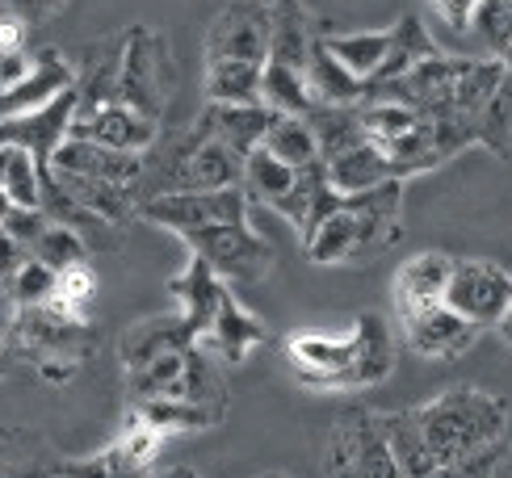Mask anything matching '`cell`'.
Returning a JSON list of instances; mask_svg holds the SVG:
<instances>
[{
  "mask_svg": "<svg viewBox=\"0 0 512 478\" xmlns=\"http://www.w3.org/2000/svg\"><path fill=\"white\" fill-rule=\"evenodd\" d=\"M261 147H269L273 156L282 160V164H290L294 172H303V168L324 160L319 139H315V126L307 118H290V114H277V122L269 126V135H265Z\"/></svg>",
  "mask_w": 512,
  "mask_h": 478,
  "instance_id": "obj_34",
  "label": "cell"
},
{
  "mask_svg": "<svg viewBox=\"0 0 512 478\" xmlns=\"http://www.w3.org/2000/svg\"><path fill=\"white\" fill-rule=\"evenodd\" d=\"M487 478H512V449L500 453V462L492 466V474H487Z\"/></svg>",
  "mask_w": 512,
  "mask_h": 478,
  "instance_id": "obj_48",
  "label": "cell"
},
{
  "mask_svg": "<svg viewBox=\"0 0 512 478\" xmlns=\"http://www.w3.org/2000/svg\"><path fill=\"white\" fill-rule=\"evenodd\" d=\"M303 248L315 265H357V214L349 198H340V206L303 239Z\"/></svg>",
  "mask_w": 512,
  "mask_h": 478,
  "instance_id": "obj_26",
  "label": "cell"
},
{
  "mask_svg": "<svg viewBox=\"0 0 512 478\" xmlns=\"http://www.w3.org/2000/svg\"><path fill=\"white\" fill-rule=\"evenodd\" d=\"M30 256L42 260V265L55 269V273H68L76 265H89V248H84L80 231L68 227V223H55V219L47 223V231L38 235V244L30 248Z\"/></svg>",
  "mask_w": 512,
  "mask_h": 478,
  "instance_id": "obj_37",
  "label": "cell"
},
{
  "mask_svg": "<svg viewBox=\"0 0 512 478\" xmlns=\"http://www.w3.org/2000/svg\"><path fill=\"white\" fill-rule=\"evenodd\" d=\"M454 260L445 252H420L412 260H403L395 273V302L399 311L429 307V302H445V286H450Z\"/></svg>",
  "mask_w": 512,
  "mask_h": 478,
  "instance_id": "obj_21",
  "label": "cell"
},
{
  "mask_svg": "<svg viewBox=\"0 0 512 478\" xmlns=\"http://www.w3.org/2000/svg\"><path fill=\"white\" fill-rule=\"evenodd\" d=\"M328 478H403L382 411H349L328 437Z\"/></svg>",
  "mask_w": 512,
  "mask_h": 478,
  "instance_id": "obj_3",
  "label": "cell"
},
{
  "mask_svg": "<svg viewBox=\"0 0 512 478\" xmlns=\"http://www.w3.org/2000/svg\"><path fill=\"white\" fill-rule=\"evenodd\" d=\"M173 298H177L181 315L189 319V328H194V336L202 340L206 328L215 323L219 307L231 298V286H227V281H223L215 269L206 265L202 256H189V265L173 277Z\"/></svg>",
  "mask_w": 512,
  "mask_h": 478,
  "instance_id": "obj_16",
  "label": "cell"
},
{
  "mask_svg": "<svg viewBox=\"0 0 512 478\" xmlns=\"http://www.w3.org/2000/svg\"><path fill=\"white\" fill-rule=\"evenodd\" d=\"M9 340L17 349H30V365L47 357L84 361L93 344V328H89V319H72L59 307H30V311L9 315Z\"/></svg>",
  "mask_w": 512,
  "mask_h": 478,
  "instance_id": "obj_7",
  "label": "cell"
},
{
  "mask_svg": "<svg viewBox=\"0 0 512 478\" xmlns=\"http://www.w3.org/2000/svg\"><path fill=\"white\" fill-rule=\"evenodd\" d=\"M76 369L80 361H63V357H47V361H34V374L42 382H51V386H63V382H72L76 378Z\"/></svg>",
  "mask_w": 512,
  "mask_h": 478,
  "instance_id": "obj_47",
  "label": "cell"
},
{
  "mask_svg": "<svg viewBox=\"0 0 512 478\" xmlns=\"http://www.w3.org/2000/svg\"><path fill=\"white\" fill-rule=\"evenodd\" d=\"M63 462L47 437L26 428H0V478H55Z\"/></svg>",
  "mask_w": 512,
  "mask_h": 478,
  "instance_id": "obj_23",
  "label": "cell"
},
{
  "mask_svg": "<svg viewBox=\"0 0 512 478\" xmlns=\"http://www.w3.org/2000/svg\"><path fill=\"white\" fill-rule=\"evenodd\" d=\"M168 189L164 193H181V189H236L244 185V156H236L223 143L194 139L185 135L177 143V156L168 164Z\"/></svg>",
  "mask_w": 512,
  "mask_h": 478,
  "instance_id": "obj_11",
  "label": "cell"
},
{
  "mask_svg": "<svg viewBox=\"0 0 512 478\" xmlns=\"http://www.w3.org/2000/svg\"><path fill=\"white\" fill-rule=\"evenodd\" d=\"M399 332L416 357H429V361H454L462 353H471L479 340L475 323L462 319L454 307H445V302L399 311Z\"/></svg>",
  "mask_w": 512,
  "mask_h": 478,
  "instance_id": "obj_9",
  "label": "cell"
},
{
  "mask_svg": "<svg viewBox=\"0 0 512 478\" xmlns=\"http://www.w3.org/2000/svg\"><path fill=\"white\" fill-rule=\"evenodd\" d=\"M261 105L273 114H290V118H311L319 110V101H315L311 84H307V72L282 68V63H265Z\"/></svg>",
  "mask_w": 512,
  "mask_h": 478,
  "instance_id": "obj_30",
  "label": "cell"
},
{
  "mask_svg": "<svg viewBox=\"0 0 512 478\" xmlns=\"http://www.w3.org/2000/svg\"><path fill=\"white\" fill-rule=\"evenodd\" d=\"M160 118H147L139 110L122 101H110V105H97L89 114H76L72 139H89V143H101V147H114V151H131V156H147L156 143H160Z\"/></svg>",
  "mask_w": 512,
  "mask_h": 478,
  "instance_id": "obj_12",
  "label": "cell"
},
{
  "mask_svg": "<svg viewBox=\"0 0 512 478\" xmlns=\"http://www.w3.org/2000/svg\"><path fill=\"white\" fill-rule=\"evenodd\" d=\"M424 478H462V462L458 466H437L433 474H424Z\"/></svg>",
  "mask_w": 512,
  "mask_h": 478,
  "instance_id": "obj_51",
  "label": "cell"
},
{
  "mask_svg": "<svg viewBox=\"0 0 512 478\" xmlns=\"http://www.w3.org/2000/svg\"><path fill=\"white\" fill-rule=\"evenodd\" d=\"M131 416L143 420L147 428H156L160 437H181V432H206L223 424V411H210L185 399H147V403H131Z\"/></svg>",
  "mask_w": 512,
  "mask_h": 478,
  "instance_id": "obj_27",
  "label": "cell"
},
{
  "mask_svg": "<svg viewBox=\"0 0 512 478\" xmlns=\"http://www.w3.org/2000/svg\"><path fill=\"white\" fill-rule=\"evenodd\" d=\"M189 256H202L227 286H256L273 269V248L252 231V223H223L185 235Z\"/></svg>",
  "mask_w": 512,
  "mask_h": 478,
  "instance_id": "obj_4",
  "label": "cell"
},
{
  "mask_svg": "<svg viewBox=\"0 0 512 478\" xmlns=\"http://www.w3.org/2000/svg\"><path fill=\"white\" fill-rule=\"evenodd\" d=\"M429 5H433V13H437L450 30L466 34V30H471V17H475V5H479V0H429Z\"/></svg>",
  "mask_w": 512,
  "mask_h": 478,
  "instance_id": "obj_46",
  "label": "cell"
},
{
  "mask_svg": "<svg viewBox=\"0 0 512 478\" xmlns=\"http://www.w3.org/2000/svg\"><path fill=\"white\" fill-rule=\"evenodd\" d=\"M42 185H47V168L38 164V156L30 147H13L9 177H5V193L13 198V206L17 210H42Z\"/></svg>",
  "mask_w": 512,
  "mask_h": 478,
  "instance_id": "obj_38",
  "label": "cell"
},
{
  "mask_svg": "<svg viewBox=\"0 0 512 478\" xmlns=\"http://www.w3.org/2000/svg\"><path fill=\"white\" fill-rule=\"evenodd\" d=\"M265 478H286V474H265Z\"/></svg>",
  "mask_w": 512,
  "mask_h": 478,
  "instance_id": "obj_55",
  "label": "cell"
},
{
  "mask_svg": "<svg viewBox=\"0 0 512 478\" xmlns=\"http://www.w3.org/2000/svg\"><path fill=\"white\" fill-rule=\"evenodd\" d=\"M357 118H361V135H366V143L387 151V156H391L395 143H403L424 122L416 110H408V105H399V101H361Z\"/></svg>",
  "mask_w": 512,
  "mask_h": 478,
  "instance_id": "obj_31",
  "label": "cell"
},
{
  "mask_svg": "<svg viewBox=\"0 0 512 478\" xmlns=\"http://www.w3.org/2000/svg\"><path fill=\"white\" fill-rule=\"evenodd\" d=\"M500 63H504V72H508V76H512V47H508V51H504V55H500Z\"/></svg>",
  "mask_w": 512,
  "mask_h": 478,
  "instance_id": "obj_54",
  "label": "cell"
},
{
  "mask_svg": "<svg viewBox=\"0 0 512 478\" xmlns=\"http://www.w3.org/2000/svg\"><path fill=\"white\" fill-rule=\"evenodd\" d=\"M269 9H273V51H269V63L307 72V63L315 55V42H319V26H315L311 9L303 5V0H269Z\"/></svg>",
  "mask_w": 512,
  "mask_h": 478,
  "instance_id": "obj_18",
  "label": "cell"
},
{
  "mask_svg": "<svg viewBox=\"0 0 512 478\" xmlns=\"http://www.w3.org/2000/svg\"><path fill=\"white\" fill-rule=\"evenodd\" d=\"M479 143L487 151H496V156H512V76L508 72L479 118Z\"/></svg>",
  "mask_w": 512,
  "mask_h": 478,
  "instance_id": "obj_40",
  "label": "cell"
},
{
  "mask_svg": "<svg viewBox=\"0 0 512 478\" xmlns=\"http://www.w3.org/2000/svg\"><path fill=\"white\" fill-rule=\"evenodd\" d=\"M55 290H59V273L30 256L26 269H21V273L9 281L5 294H9V302H13V311H30V307H51Z\"/></svg>",
  "mask_w": 512,
  "mask_h": 478,
  "instance_id": "obj_39",
  "label": "cell"
},
{
  "mask_svg": "<svg viewBox=\"0 0 512 478\" xmlns=\"http://www.w3.org/2000/svg\"><path fill=\"white\" fill-rule=\"evenodd\" d=\"M294 181H298V172L277 160L269 147H256L252 156L244 160V193H248V202H261V206L273 210L294 189Z\"/></svg>",
  "mask_w": 512,
  "mask_h": 478,
  "instance_id": "obj_35",
  "label": "cell"
},
{
  "mask_svg": "<svg viewBox=\"0 0 512 478\" xmlns=\"http://www.w3.org/2000/svg\"><path fill=\"white\" fill-rule=\"evenodd\" d=\"M194 344H198V336L181 311L177 315H147L122 332L118 361L126 374H131V369H143L147 361H156L164 353H185V349H194Z\"/></svg>",
  "mask_w": 512,
  "mask_h": 478,
  "instance_id": "obj_15",
  "label": "cell"
},
{
  "mask_svg": "<svg viewBox=\"0 0 512 478\" xmlns=\"http://www.w3.org/2000/svg\"><path fill=\"white\" fill-rule=\"evenodd\" d=\"M307 84L319 105H361L366 101V84L353 72H345L340 63L328 55L324 42H315V55L307 63Z\"/></svg>",
  "mask_w": 512,
  "mask_h": 478,
  "instance_id": "obj_32",
  "label": "cell"
},
{
  "mask_svg": "<svg viewBox=\"0 0 512 478\" xmlns=\"http://www.w3.org/2000/svg\"><path fill=\"white\" fill-rule=\"evenodd\" d=\"M17 206H13V198H9V193L5 189H0V227H5L9 223V214H13Z\"/></svg>",
  "mask_w": 512,
  "mask_h": 478,
  "instance_id": "obj_50",
  "label": "cell"
},
{
  "mask_svg": "<svg viewBox=\"0 0 512 478\" xmlns=\"http://www.w3.org/2000/svg\"><path fill=\"white\" fill-rule=\"evenodd\" d=\"M261 63H236V59H215L206 63L202 93L215 105H261Z\"/></svg>",
  "mask_w": 512,
  "mask_h": 478,
  "instance_id": "obj_28",
  "label": "cell"
},
{
  "mask_svg": "<svg viewBox=\"0 0 512 478\" xmlns=\"http://www.w3.org/2000/svg\"><path fill=\"white\" fill-rule=\"evenodd\" d=\"M26 260H30V248L17 244V239L0 227V290H9V281L26 269Z\"/></svg>",
  "mask_w": 512,
  "mask_h": 478,
  "instance_id": "obj_44",
  "label": "cell"
},
{
  "mask_svg": "<svg viewBox=\"0 0 512 478\" xmlns=\"http://www.w3.org/2000/svg\"><path fill=\"white\" fill-rule=\"evenodd\" d=\"M248 193L236 189H181V193H156L139 206L147 223L164 231H177L181 239L202 227H223V223H244L248 219Z\"/></svg>",
  "mask_w": 512,
  "mask_h": 478,
  "instance_id": "obj_5",
  "label": "cell"
},
{
  "mask_svg": "<svg viewBox=\"0 0 512 478\" xmlns=\"http://www.w3.org/2000/svg\"><path fill=\"white\" fill-rule=\"evenodd\" d=\"M286 365L298 382L319 390H357L353 382V336H328V332H298L282 344Z\"/></svg>",
  "mask_w": 512,
  "mask_h": 478,
  "instance_id": "obj_10",
  "label": "cell"
},
{
  "mask_svg": "<svg viewBox=\"0 0 512 478\" xmlns=\"http://www.w3.org/2000/svg\"><path fill=\"white\" fill-rule=\"evenodd\" d=\"M9 156L13 147H0V189H5V177H9Z\"/></svg>",
  "mask_w": 512,
  "mask_h": 478,
  "instance_id": "obj_53",
  "label": "cell"
},
{
  "mask_svg": "<svg viewBox=\"0 0 512 478\" xmlns=\"http://www.w3.org/2000/svg\"><path fill=\"white\" fill-rule=\"evenodd\" d=\"M319 42L328 47V55L340 63L345 72H353L361 84L378 80L382 63L391 55V30H370V34H319Z\"/></svg>",
  "mask_w": 512,
  "mask_h": 478,
  "instance_id": "obj_24",
  "label": "cell"
},
{
  "mask_svg": "<svg viewBox=\"0 0 512 478\" xmlns=\"http://www.w3.org/2000/svg\"><path fill=\"white\" fill-rule=\"evenodd\" d=\"M51 181L68 193V198L89 214L93 223H131L139 214V202H135V189L126 185H110V181H89V177H59L51 172Z\"/></svg>",
  "mask_w": 512,
  "mask_h": 478,
  "instance_id": "obj_22",
  "label": "cell"
},
{
  "mask_svg": "<svg viewBox=\"0 0 512 478\" xmlns=\"http://www.w3.org/2000/svg\"><path fill=\"white\" fill-rule=\"evenodd\" d=\"M382 428H387V441H391V453H395L403 478H424L437 470L433 445L424 437L416 407L412 411H382Z\"/></svg>",
  "mask_w": 512,
  "mask_h": 478,
  "instance_id": "obj_25",
  "label": "cell"
},
{
  "mask_svg": "<svg viewBox=\"0 0 512 478\" xmlns=\"http://www.w3.org/2000/svg\"><path fill=\"white\" fill-rule=\"evenodd\" d=\"M202 349H210L219 361H227V365H240V361H248V353L256 349V344H265V328L256 323V315L248 311V307H240L236 302V294H231L223 307H219V315H215V323L206 328V336L198 340Z\"/></svg>",
  "mask_w": 512,
  "mask_h": 478,
  "instance_id": "obj_20",
  "label": "cell"
},
{
  "mask_svg": "<svg viewBox=\"0 0 512 478\" xmlns=\"http://www.w3.org/2000/svg\"><path fill=\"white\" fill-rule=\"evenodd\" d=\"M433 55H437V42L429 38V30H424V21L416 13L399 17L391 26V55H387V63H382L374 84H391L399 76H408L412 68H420V63L433 59Z\"/></svg>",
  "mask_w": 512,
  "mask_h": 478,
  "instance_id": "obj_29",
  "label": "cell"
},
{
  "mask_svg": "<svg viewBox=\"0 0 512 478\" xmlns=\"http://www.w3.org/2000/svg\"><path fill=\"white\" fill-rule=\"evenodd\" d=\"M416 416L433 445L437 466H458L487 449H500L508 428V403L479 386H454L433 403L416 407Z\"/></svg>",
  "mask_w": 512,
  "mask_h": 478,
  "instance_id": "obj_1",
  "label": "cell"
},
{
  "mask_svg": "<svg viewBox=\"0 0 512 478\" xmlns=\"http://www.w3.org/2000/svg\"><path fill=\"white\" fill-rule=\"evenodd\" d=\"M349 336H353V382L357 386L387 382L391 369H395V340H391L387 319L374 315V311L357 315Z\"/></svg>",
  "mask_w": 512,
  "mask_h": 478,
  "instance_id": "obj_19",
  "label": "cell"
},
{
  "mask_svg": "<svg viewBox=\"0 0 512 478\" xmlns=\"http://www.w3.org/2000/svg\"><path fill=\"white\" fill-rule=\"evenodd\" d=\"M47 223H51V214H47V210H13V214H9V223H5V231L17 239V244L34 248V244H38V235L47 231Z\"/></svg>",
  "mask_w": 512,
  "mask_h": 478,
  "instance_id": "obj_43",
  "label": "cell"
},
{
  "mask_svg": "<svg viewBox=\"0 0 512 478\" xmlns=\"http://www.w3.org/2000/svg\"><path fill=\"white\" fill-rule=\"evenodd\" d=\"M185 353H164L156 361H147L143 369L126 374V395L131 403H147V399H181V374H185Z\"/></svg>",
  "mask_w": 512,
  "mask_h": 478,
  "instance_id": "obj_36",
  "label": "cell"
},
{
  "mask_svg": "<svg viewBox=\"0 0 512 478\" xmlns=\"http://www.w3.org/2000/svg\"><path fill=\"white\" fill-rule=\"evenodd\" d=\"M508 5H512V0H508Z\"/></svg>",
  "mask_w": 512,
  "mask_h": 478,
  "instance_id": "obj_56",
  "label": "cell"
},
{
  "mask_svg": "<svg viewBox=\"0 0 512 478\" xmlns=\"http://www.w3.org/2000/svg\"><path fill=\"white\" fill-rule=\"evenodd\" d=\"M445 307H454L475 328H496L512 307V277L492 260H454Z\"/></svg>",
  "mask_w": 512,
  "mask_h": 478,
  "instance_id": "obj_8",
  "label": "cell"
},
{
  "mask_svg": "<svg viewBox=\"0 0 512 478\" xmlns=\"http://www.w3.org/2000/svg\"><path fill=\"white\" fill-rule=\"evenodd\" d=\"M273 122H277V114L265 110V105H215V101H206V110H202V118L194 122L189 135L223 143V147L236 151V156L248 160L252 151L265 143Z\"/></svg>",
  "mask_w": 512,
  "mask_h": 478,
  "instance_id": "obj_14",
  "label": "cell"
},
{
  "mask_svg": "<svg viewBox=\"0 0 512 478\" xmlns=\"http://www.w3.org/2000/svg\"><path fill=\"white\" fill-rule=\"evenodd\" d=\"M147 478H198V474L189 470V466H173V470H152Z\"/></svg>",
  "mask_w": 512,
  "mask_h": 478,
  "instance_id": "obj_49",
  "label": "cell"
},
{
  "mask_svg": "<svg viewBox=\"0 0 512 478\" xmlns=\"http://www.w3.org/2000/svg\"><path fill=\"white\" fill-rule=\"evenodd\" d=\"M471 34L500 59L512 47V5L508 0H479L475 17H471Z\"/></svg>",
  "mask_w": 512,
  "mask_h": 478,
  "instance_id": "obj_41",
  "label": "cell"
},
{
  "mask_svg": "<svg viewBox=\"0 0 512 478\" xmlns=\"http://www.w3.org/2000/svg\"><path fill=\"white\" fill-rule=\"evenodd\" d=\"M51 172H59V177H89V181H110V185L139 189L143 156H131V151H114V147H101V143L68 135L55 147Z\"/></svg>",
  "mask_w": 512,
  "mask_h": 478,
  "instance_id": "obj_13",
  "label": "cell"
},
{
  "mask_svg": "<svg viewBox=\"0 0 512 478\" xmlns=\"http://www.w3.org/2000/svg\"><path fill=\"white\" fill-rule=\"evenodd\" d=\"M181 399L185 403H198V407H210V411H223L227 416V382L219 374V357L194 344L185 357V374H181Z\"/></svg>",
  "mask_w": 512,
  "mask_h": 478,
  "instance_id": "obj_33",
  "label": "cell"
},
{
  "mask_svg": "<svg viewBox=\"0 0 512 478\" xmlns=\"http://www.w3.org/2000/svg\"><path fill=\"white\" fill-rule=\"evenodd\" d=\"M0 5H5V13L26 21V26H38V21H51L55 13H63L68 0H0Z\"/></svg>",
  "mask_w": 512,
  "mask_h": 478,
  "instance_id": "obj_45",
  "label": "cell"
},
{
  "mask_svg": "<svg viewBox=\"0 0 512 478\" xmlns=\"http://www.w3.org/2000/svg\"><path fill=\"white\" fill-rule=\"evenodd\" d=\"M273 51V9L269 0H227L206 30V63H269Z\"/></svg>",
  "mask_w": 512,
  "mask_h": 478,
  "instance_id": "obj_6",
  "label": "cell"
},
{
  "mask_svg": "<svg viewBox=\"0 0 512 478\" xmlns=\"http://www.w3.org/2000/svg\"><path fill=\"white\" fill-rule=\"evenodd\" d=\"M324 168H328V181H332V189L340 193V198H357V193H370L378 185L399 181V168L391 164V156L378 151L374 143H366V139L345 147V151H336L332 160H324Z\"/></svg>",
  "mask_w": 512,
  "mask_h": 478,
  "instance_id": "obj_17",
  "label": "cell"
},
{
  "mask_svg": "<svg viewBox=\"0 0 512 478\" xmlns=\"http://www.w3.org/2000/svg\"><path fill=\"white\" fill-rule=\"evenodd\" d=\"M173 93H177V59H173L168 38L147 30V26L126 30V51H122L114 101L131 105V110H139L147 118H164Z\"/></svg>",
  "mask_w": 512,
  "mask_h": 478,
  "instance_id": "obj_2",
  "label": "cell"
},
{
  "mask_svg": "<svg viewBox=\"0 0 512 478\" xmlns=\"http://www.w3.org/2000/svg\"><path fill=\"white\" fill-rule=\"evenodd\" d=\"M496 332H500V340H504V344H512V307H508V315L496 323Z\"/></svg>",
  "mask_w": 512,
  "mask_h": 478,
  "instance_id": "obj_52",
  "label": "cell"
},
{
  "mask_svg": "<svg viewBox=\"0 0 512 478\" xmlns=\"http://www.w3.org/2000/svg\"><path fill=\"white\" fill-rule=\"evenodd\" d=\"M93 298H97V273H93V265H76L68 273H59V290H55L51 307H59L63 315H72V319H89V302Z\"/></svg>",
  "mask_w": 512,
  "mask_h": 478,
  "instance_id": "obj_42",
  "label": "cell"
}]
</instances>
